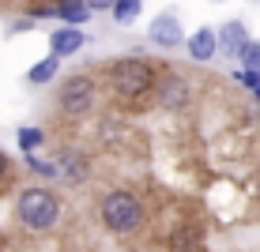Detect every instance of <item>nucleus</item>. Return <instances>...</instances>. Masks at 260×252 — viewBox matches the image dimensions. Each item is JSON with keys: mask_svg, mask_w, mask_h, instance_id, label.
<instances>
[{"mask_svg": "<svg viewBox=\"0 0 260 252\" xmlns=\"http://www.w3.org/2000/svg\"><path fill=\"white\" fill-rule=\"evenodd\" d=\"M110 83L121 98L136 102V98H143L155 87V68H151L147 60H140V57H121V60L110 64Z\"/></svg>", "mask_w": 260, "mask_h": 252, "instance_id": "f257e3e1", "label": "nucleus"}, {"mask_svg": "<svg viewBox=\"0 0 260 252\" xmlns=\"http://www.w3.org/2000/svg\"><path fill=\"white\" fill-rule=\"evenodd\" d=\"M15 211H19V222L26 230H49L60 219V203L49 188H23Z\"/></svg>", "mask_w": 260, "mask_h": 252, "instance_id": "f03ea898", "label": "nucleus"}, {"mask_svg": "<svg viewBox=\"0 0 260 252\" xmlns=\"http://www.w3.org/2000/svg\"><path fill=\"white\" fill-rule=\"evenodd\" d=\"M143 219V207L132 192H110L102 200V222L110 233H132Z\"/></svg>", "mask_w": 260, "mask_h": 252, "instance_id": "7ed1b4c3", "label": "nucleus"}, {"mask_svg": "<svg viewBox=\"0 0 260 252\" xmlns=\"http://www.w3.org/2000/svg\"><path fill=\"white\" fill-rule=\"evenodd\" d=\"M57 102H60V110H64V113H76V117L87 113V110H91V102H94V83L87 76H72V79H64Z\"/></svg>", "mask_w": 260, "mask_h": 252, "instance_id": "20e7f679", "label": "nucleus"}, {"mask_svg": "<svg viewBox=\"0 0 260 252\" xmlns=\"http://www.w3.org/2000/svg\"><path fill=\"white\" fill-rule=\"evenodd\" d=\"M147 42H155L158 49L181 46V42H185V26H181V19H177L174 12L155 15V19H151V26H147Z\"/></svg>", "mask_w": 260, "mask_h": 252, "instance_id": "39448f33", "label": "nucleus"}, {"mask_svg": "<svg viewBox=\"0 0 260 252\" xmlns=\"http://www.w3.org/2000/svg\"><path fill=\"white\" fill-rule=\"evenodd\" d=\"M253 46V38H249V30H245V23H226L219 30V49L226 53V57H245V49Z\"/></svg>", "mask_w": 260, "mask_h": 252, "instance_id": "423d86ee", "label": "nucleus"}, {"mask_svg": "<svg viewBox=\"0 0 260 252\" xmlns=\"http://www.w3.org/2000/svg\"><path fill=\"white\" fill-rule=\"evenodd\" d=\"M83 30H79V26H60V30H53L49 34V49H53V57H72V53H79L83 49Z\"/></svg>", "mask_w": 260, "mask_h": 252, "instance_id": "0eeeda50", "label": "nucleus"}, {"mask_svg": "<svg viewBox=\"0 0 260 252\" xmlns=\"http://www.w3.org/2000/svg\"><path fill=\"white\" fill-rule=\"evenodd\" d=\"M185 46H189V57L192 60H211L215 53H219V30H211V26H200V30L192 34L189 42H185Z\"/></svg>", "mask_w": 260, "mask_h": 252, "instance_id": "6e6552de", "label": "nucleus"}, {"mask_svg": "<svg viewBox=\"0 0 260 252\" xmlns=\"http://www.w3.org/2000/svg\"><path fill=\"white\" fill-rule=\"evenodd\" d=\"M57 15H60V19H64L68 26H79V23H87V19H91V4H87V0H64V4H60L57 8Z\"/></svg>", "mask_w": 260, "mask_h": 252, "instance_id": "1a4fd4ad", "label": "nucleus"}, {"mask_svg": "<svg viewBox=\"0 0 260 252\" xmlns=\"http://www.w3.org/2000/svg\"><path fill=\"white\" fill-rule=\"evenodd\" d=\"M158 98H162V105H181L185 98H189V87H185L177 76H166V83H162V91H158Z\"/></svg>", "mask_w": 260, "mask_h": 252, "instance_id": "9d476101", "label": "nucleus"}, {"mask_svg": "<svg viewBox=\"0 0 260 252\" xmlns=\"http://www.w3.org/2000/svg\"><path fill=\"white\" fill-rule=\"evenodd\" d=\"M140 12H143V0H117V8H113V23L128 26V23L140 19Z\"/></svg>", "mask_w": 260, "mask_h": 252, "instance_id": "9b49d317", "label": "nucleus"}, {"mask_svg": "<svg viewBox=\"0 0 260 252\" xmlns=\"http://www.w3.org/2000/svg\"><path fill=\"white\" fill-rule=\"evenodd\" d=\"M53 76H57V57H53V53H49L46 60H38L30 71H26V79H30V83H49Z\"/></svg>", "mask_w": 260, "mask_h": 252, "instance_id": "f8f14e48", "label": "nucleus"}, {"mask_svg": "<svg viewBox=\"0 0 260 252\" xmlns=\"http://www.w3.org/2000/svg\"><path fill=\"white\" fill-rule=\"evenodd\" d=\"M42 139H46V132H42V128H19V147L23 151H34Z\"/></svg>", "mask_w": 260, "mask_h": 252, "instance_id": "ddd939ff", "label": "nucleus"}, {"mask_svg": "<svg viewBox=\"0 0 260 252\" xmlns=\"http://www.w3.org/2000/svg\"><path fill=\"white\" fill-rule=\"evenodd\" d=\"M241 64H245V71H260V42H253V46L245 49V57H241Z\"/></svg>", "mask_w": 260, "mask_h": 252, "instance_id": "4468645a", "label": "nucleus"}, {"mask_svg": "<svg viewBox=\"0 0 260 252\" xmlns=\"http://www.w3.org/2000/svg\"><path fill=\"white\" fill-rule=\"evenodd\" d=\"M64 173L68 177H87V166H83V158H72V155H64Z\"/></svg>", "mask_w": 260, "mask_h": 252, "instance_id": "2eb2a0df", "label": "nucleus"}, {"mask_svg": "<svg viewBox=\"0 0 260 252\" xmlns=\"http://www.w3.org/2000/svg\"><path fill=\"white\" fill-rule=\"evenodd\" d=\"M26 162H30V169H34V173H46V177L57 173V166H53V162H42V158H26Z\"/></svg>", "mask_w": 260, "mask_h": 252, "instance_id": "dca6fc26", "label": "nucleus"}, {"mask_svg": "<svg viewBox=\"0 0 260 252\" xmlns=\"http://www.w3.org/2000/svg\"><path fill=\"white\" fill-rule=\"evenodd\" d=\"M241 83H249L253 91H260V71H241Z\"/></svg>", "mask_w": 260, "mask_h": 252, "instance_id": "f3484780", "label": "nucleus"}, {"mask_svg": "<svg viewBox=\"0 0 260 252\" xmlns=\"http://www.w3.org/2000/svg\"><path fill=\"white\" fill-rule=\"evenodd\" d=\"M87 4H91V12H98V8H110V12H113V8H117V0H87Z\"/></svg>", "mask_w": 260, "mask_h": 252, "instance_id": "a211bd4d", "label": "nucleus"}, {"mask_svg": "<svg viewBox=\"0 0 260 252\" xmlns=\"http://www.w3.org/2000/svg\"><path fill=\"white\" fill-rule=\"evenodd\" d=\"M23 30H30V19H19V23H12V34H23Z\"/></svg>", "mask_w": 260, "mask_h": 252, "instance_id": "6ab92c4d", "label": "nucleus"}, {"mask_svg": "<svg viewBox=\"0 0 260 252\" xmlns=\"http://www.w3.org/2000/svg\"><path fill=\"white\" fill-rule=\"evenodd\" d=\"M4 173H8V155L0 151V177H4Z\"/></svg>", "mask_w": 260, "mask_h": 252, "instance_id": "aec40b11", "label": "nucleus"}, {"mask_svg": "<svg viewBox=\"0 0 260 252\" xmlns=\"http://www.w3.org/2000/svg\"><path fill=\"white\" fill-rule=\"evenodd\" d=\"M49 4H57V8H60V4H64V0H49Z\"/></svg>", "mask_w": 260, "mask_h": 252, "instance_id": "412c9836", "label": "nucleus"}, {"mask_svg": "<svg viewBox=\"0 0 260 252\" xmlns=\"http://www.w3.org/2000/svg\"><path fill=\"white\" fill-rule=\"evenodd\" d=\"M256 102H260V91H256Z\"/></svg>", "mask_w": 260, "mask_h": 252, "instance_id": "4be33fe9", "label": "nucleus"}, {"mask_svg": "<svg viewBox=\"0 0 260 252\" xmlns=\"http://www.w3.org/2000/svg\"><path fill=\"white\" fill-rule=\"evenodd\" d=\"M256 188H260V181H256Z\"/></svg>", "mask_w": 260, "mask_h": 252, "instance_id": "5701e85b", "label": "nucleus"}]
</instances>
